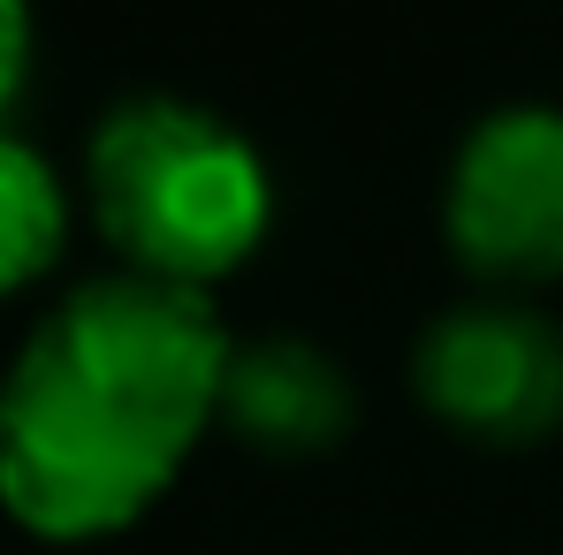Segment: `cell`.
<instances>
[{
  "mask_svg": "<svg viewBox=\"0 0 563 555\" xmlns=\"http://www.w3.org/2000/svg\"><path fill=\"white\" fill-rule=\"evenodd\" d=\"M229 351L206 289H69L0 373V510L54 548L137 525L221 426Z\"/></svg>",
  "mask_w": 563,
  "mask_h": 555,
  "instance_id": "cell-1",
  "label": "cell"
},
{
  "mask_svg": "<svg viewBox=\"0 0 563 555\" xmlns=\"http://www.w3.org/2000/svg\"><path fill=\"white\" fill-rule=\"evenodd\" d=\"M99 236L130 259V275L206 289L236 275L275 221L267 153L213 107L176 92H137L107 107L85 145Z\"/></svg>",
  "mask_w": 563,
  "mask_h": 555,
  "instance_id": "cell-2",
  "label": "cell"
},
{
  "mask_svg": "<svg viewBox=\"0 0 563 555\" xmlns=\"http://www.w3.org/2000/svg\"><path fill=\"white\" fill-rule=\"evenodd\" d=\"M442 236L495 289L563 275V107L518 99L472 122L442 184Z\"/></svg>",
  "mask_w": 563,
  "mask_h": 555,
  "instance_id": "cell-3",
  "label": "cell"
},
{
  "mask_svg": "<svg viewBox=\"0 0 563 555\" xmlns=\"http://www.w3.org/2000/svg\"><path fill=\"white\" fill-rule=\"evenodd\" d=\"M411 388L450 434L495 449L549 442L563 426V328L510 297L450 304L411 351Z\"/></svg>",
  "mask_w": 563,
  "mask_h": 555,
  "instance_id": "cell-4",
  "label": "cell"
},
{
  "mask_svg": "<svg viewBox=\"0 0 563 555\" xmlns=\"http://www.w3.org/2000/svg\"><path fill=\"white\" fill-rule=\"evenodd\" d=\"M221 426L275 449V457H312L351 434V380L343 366L305 343V335H260L229 351L221 380Z\"/></svg>",
  "mask_w": 563,
  "mask_h": 555,
  "instance_id": "cell-5",
  "label": "cell"
},
{
  "mask_svg": "<svg viewBox=\"0 0 563 555\" xmlns=\"http://www.w3.org/2000/svg\"><path fill=\"white\" fill-rule=\"evenodd\" d=\"M62 236H69L62 176L46 168V153L0 130V297L46 275L62 259Z\"/></svg>",
  "mask_w": 563,
  "mask_h": 555,
  "instance_id": "cell-6",
  "label": "cell"
},
{
  "mask_svg": "<svg viewBox=\"0 0 563 555\" xmlns=\"http://www.w3.org/2000/svg\"><path fill=\"white\" fill-rule=\"evenodd\" d=\"M31 46H38L31 0H0V122H8V107H15L23 85H31Z\"/></svg>",
  "mask_w": 563,
  "mask_h": 555,
  "instance_id": "cell-7",
  "label": "cell"
}]
</instances>
